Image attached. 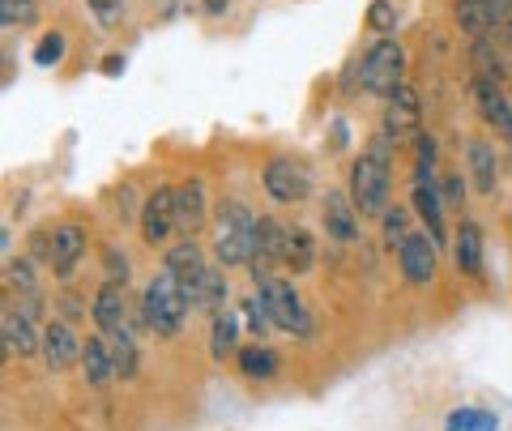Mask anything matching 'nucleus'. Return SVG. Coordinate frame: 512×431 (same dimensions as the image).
<instances>
[{
	"mask_svg": "<svg viewBox=\"0 0 512 431\" xmlns=\"http://www.w3.org/2000/svg\"><path fill=\"white\" fill-rule=\"evenodd\" d=\"M82 299H73V295H64L60 299V316H64V325H73V321H82Z\"/></svg>",
	"mask_w": 512,
	"mask_h": 431,
	"instance_id": "nucleus-40",
	"label": "nucleus"
},
{
	"mask_svg": "<svg viewBox=\"0 0 512 431\" xmlns=\"http://www.w3.org/2000/svg\"><path fill=\"white\" fill-rule=\"evenodd\" d=\"M90 316H94V325H99L103 333H124L128 325V303H124V286L116 282H103L99 291H94V303H90Z\"/></svg>",
	"mask_w": 512,
	"mask_h": 431,
	"instance_id": "nucleus-17",
	"label": "nucleus"
},
{
	"mask_svg": "<svg viewBox=\"0 0 512 431\" xmlns=\"http://www.w3.org/2000/svg\"><path fill=\"white\" fill-rule=\"evenodd\" d=\"M64 47H69V43H64L60 30H52V35H43V39H39V47H35V65H39V69H56L60 60H64Z\"/></svg>",
	"mask_w": 512,
	"mask_h": 431,
	"instance_id": "nucleus-34",
	"label": "nucleus"
},
{
	"mask_svg": "<svg viewBox=\"0 0 512 431\" xmlns=\"http://www.w3.org/2000/svg\"><path fill=\"white\" fill-rule=\"evenodd\" d=\"M389 141H410L419 137V90L414 86H402L384 107V129H380Z\"/></svg>",
	"mask_w": 512,
	"mask_h": 431,
	"instance_id": "nucleus-15",
	"label": "nucleus"
},
{
	"mask_svg": "<svg viewBox=\"0 0 512 431\" xmlns=\"http://www.w3.org/2000/svg\"><path fill=\"white\" fill-rule=\"evenodd\" d=\"M380 235H384V244H389V248H402L406 239L414 235V231H410V210H406V205H389V210H384Z\"/></svg>",
	"mask_w": 512,
	"mask_h": 431,
	"instance_id": "nucleus-29",
	"label": "nucleus"
},
{
	"mask_svg": "<svg viewBox=\"0 0 512 431\" xmlns=\"http://www.w3.org/2000/svg\"><path fill=\"white\" fill-rule=\"evenodd\" d=\"M367 26L380 30V35H393V26H397L393 0H372V9H367Z\"/></svg>",
	"mask_w": 512,
	"mask_h": 431,
	"instance_id": "nucleus-35",
	"label": "nucleus"
},
{
	"mask_svg": "<svg viewBox=\"0 0 512 431\" xmlns=\"http://www.w3.org/2000/svg\"><path fill=\"white\" fill-rule=\"evenodd\" d=\"M466 163H470V175H474V188H478V193L495 197V188H500V163H495V146H491L487 137H470Z\"/></svg>",
	"mask_w": 512,
	"mask_h": 431,
	"instance_id": "nucleus-19",
	"label": "nucleus"
},
{
	"mask_svg": "<svg viewBox=\"0 0 512 431\" xmlns=\"http://www.w3.org/2000/svg\"><path fill=\"white\" fill-rule=\"evenodd\" d=\"M261 184L278 205H299L312 193V175L303 171L295 158H269L265 171H261Z\"/></svg>",
	"mask_w": 512,
	"mask_h": 431,
	"instance_id": "nucleus-6",
	"label": "nucleus"
},
{
	"mask_svg": "<svg viewBox=\"0 0 512 431\" xmlns=\"http://www.w3.org/2000/svg\"><path fill=\"white\" fill-rule=\"evenodd\" d=\"M312 261H316V239H312V231L291 227V231H286V257H282V265L291 269V274H308Z\"/></svg>",
	"mask_w": 512,
	"mask_h": 431,
	"instance_id": "nucleus-23",
	"label": "nucleus"
},
{
	"mask_svg": "<svg viewBox=\"0 0 512 431\" xmlns=\"http://www.w3.org/2000/svg\"><path fill=\"white\" fill-rule=\"evenodd\" d=\"M0 22H5V30L35 26L39 22V5L35 0H0Z\"/></svg>",
	"mask_w": 512,
	"mask_h": 431,
	"instance_id": "nucleus-31",
	"label": "nucleus"
},
{
	"mask_svg": "<svg viewBox=\"0 0 512 431\" xmlns=\"http://www.w3.org/2000/svg\"><path fill=\"white\" fill-rule=\"evenodd\" d=\"M397 265H402V278L410 286H427L436 278V239L427 231H414L402 248H397Z\"/></svg>",
	"mask_w": 512,
	"mask_h": 431,
	"instance_id": "nucleus-12",
	"label": "nucleus"
},
{
	"mask_svg": "<svg viewBox=\"0 0 512 431\" xmlns=\"http://www.w3.org/2000/svg\"><path fill=\"white\" fill-rule=\"evenodd\" d=\"M175 231H180L175 227V188L158 184L154 193L141 201V239H146L150 248H163Z\"/></svg>",
	"mask_w": 512,
	"mask_h": 431,
	"instance_id": "nucleus-8",
	"label": "nucleus"
},
{
	"mask_svg": "<svg viewBox=\"0 0 512 431\" xmlns=\"http://www.w3.org/2000/svg\"><path fill=\"white\" fill-rule=\"evenodd\" d=\"M495 39H504V43L512 47V9H508V22H504V30H500V35H495Z\"/></svg>",
	"mask_w": 512,
	"mask_h": 431,
	"instance_id": "nucleus-43",
	"label": "nucleus"
},
{
	"mask_svg": "<svg viewBox=\"0 0 512 431\" xmlns=\"http://www.w3.org/2000/svg\"><path fill=\"white\" fill-rule=\"evenodd\" d=\"M5 282L18 286V295H39V278H35V261L18 257V261H5Z\"/></svg>",
	"mask_w": 512,
	"mask_h": 431,
	"instance_id": "nucleus-32",
	"label": "nucleus"
},
{
	"mask_svg": "<svg viewBox=\"0 0 512 431\" xmlns=\"http://www.w3.org/2000/svg\"><path fill=\"white\" fill-rule=\"evenodd\" d=\"M205 214H210V205H205V184L201 180H184L175 188V227H180L184 239H192L201 227H205Z\"/></svg>",
	"mask_w": 512,
	"mask_h": 431,
	"instance_id": "nucleus-16",
	"label": "nucleus"
},
{
	"mask_svg": "<svg viewBox=\"0 0 512 431\" xmlns=\"http://www.w3.org/2000/svg\"><path fill=\"white\" fill-rule=\"evenodd\" d=\"M239 316H244V325H248V333H252L256 342H261L265 333L274 329V321H269V308L261 303V295H248L244 303H239Z\"/></svg>",
	"mask_w": 512,
	"mask_h": 431,
	"instance_id": "nucleus-33",
	"label": "nucleus"
},
{
	"mask_svg": "<svg viewBox=\"0 0 512 431\" xmlns=\"http://www.w3.org/2000/svg\"><path fill=\"white\" fill-rule=\"evenodd\" d=\"M444 431H500V414L483 406H457L444 419Z\"/></svg>",
	"mask_w": 512,
	"mask_h": 431,
	"instance_id": "nucleus-25",
	"label": "nucleus"
},
{
	"mask_svg": "<svg viewBox=\"0 0 512 431\" xmlns=\"http://www.w3.org/2000/svg\"><path fill=\"white\" fill-rule=\"evenodd\" d=\"M116 214H120V222H128V218H137V222H141V205H137V184H120V197H116Z\"/></svg>",
	"mask_w": 512,
	"mask_h": 431,
	"instance_id": "nucleus-38",
	"label": "nucleus"
},
{
	"mask_svg": "<svg viewBox=\"0 0 512 431\" xmlns=\"http://www.w3.org/2000/svg\"><path fill=\"white\" fill-rule=\"evenodd\" d=\"M239 372L248 380H274L282 372V359L269 346H244L239 350Z\"/></svg>",
	"mask_w": 512,
	"mask_h": 431,
	"instance_id": "nucleus-24",
	"label": "nucleus"
},
{
	"mask_svg": "<svg viewBox=\"0 0 512 431\" xmlns=\"http://www.w3.org/2000/svg\"><path fill=\"white\" fill-rule=\"evenodd\" d=\"M256 244V214L239 201H222L218 205V222H214V257L218 265H248Z\"/></svg>",
	"mask_w": 512,
	"mask_h": 431,
	"instance_id": "nucleus-3",
	"label": "nucleus"
},
{
	"mask_svg": "<svg viewBox=\"0 0 512 431\" xmlns=\"http://www.w3.org/2000/svg\"><path fill=\"white\" fill-rule=\"evenodd\" d=\"M103 69H107V73H111V77H116V73H120V69H124V60H120V56H107V65H103Z\"/></svg>",
	"mask_w": 512,
	"mask_h": 431,
	"instance_id": "nucleus-42",
	"label": "nucleus"
},
{
	"mask_svg": "<svg viewBox=\"0 0 512 431\" xmlns=\"http://www.w3.org/2000/svg\"><path fill=\"white\" fill-rule=\"evenodd\" d=\"M453 257H457V269L466 278H483V231H478V222H461L457 235H453Z\"/></svg>",
	"mask_w": 512,
	"mask_h": 431,
	"instance_id": "nucleus-22",
	"label": "nucleus"
},
{
	"mask_svg": "<svg viewBox=\"0 0 512 431\" xmlns=\"http://www.w3.org/2000/svg\"><path fill=\"white\" fill-rule=\"evenodd\" d=\"M86 227L82 222H64V227L52 231V274L60 282H69L77 274V265L86 257Z\"/></svg>",
	"mask_w": 512,
	"mask_h": 431,
	"instance_id": "nucleus-13",
	"label": "nucleus"
},
{
	"mask_svg": "<svg viewBox=\"0 0 512 431\" xmlns=\"http://www.w3.org/2000/svg\"><path fill=\"white\" fill-rule=\"evenodd\" d=\"M470 60H474L478 77H487V82H495V86L504 82V56L495 52V39H474V47H470Z\"/></svg>",
	"mask_w": 512,
	"mask_h": 431,
	"instance_id": "nucleus-28",
	"label": "nucleus"
},
{
	"mask_svg": "<svg viewBox=\"0 0 512 431\" xmlns=\"http://www.w3.org/2000/svg\"><path fill=\"white\" fill-rule=\"evenodd\" d=\"M389 188H393V141L376 133L359 154L355 171H350V201H355L359 218H384Z\"/></svg>",
	"mask_w": 512,
	"mask_h": 431,
	"instance_id": "nucleus-1",
	"label": "nucleus"
},
{
	"mask_svg": "<svg viewBox=\"0 0 512 431\" xmlns=\"http://www.w3.org/2000/svg\"><path fill=\"white\" fill-rule=\"evenodd\" d=\"M414 210L427 222V235L436 239V248L448 244L444 239V197L436 188V175H431V180H414Z\"/></svg>",
	"mask_w": 512,
	"mask_h": 431,
	"instance_id": "nucleus-21",
	"label": "nucleus"
},
{
	"mask_svg": "<svg viewBox=\"0 0 512 431\" xmlns=\"http://www.w3.org/2000/svg\"><path fill=\"white\" fill-rule=\"evenodd\" d=\"M222 303H227V274H222L218 265H210V269L201 274V286H197V308L210 312V316H218Z\"/></svg>",
	"mask_w": 512,
	"mask_h": 431,
	"instance_id": "nucleus-26",
	"label": "nucleus"
},
{
	"mask_svg": "<svg viewBox=\"0 0 512 431\" xmlns=\"http://www.w3.org/2000/svg\"><path fill=\"white\" fill-rule=\"evenodd\" d=\"M325 235L333 244H359V210L346 193L325 197Z\"/></svg>",
	"mask_w": 512,
	"mask_h": 431,
	"instance_id": "nucleus-18",
	"label": "nucleus"
},
{
	"mask_svg": "<svg viewBox=\"0 0 512 431\" xmlns=\"http://www.w3.org/2000/svg\"><path fill=\"white\" fill-rule=\"evenodd\" d=\"M474 103H478V116L487 120V129H495V137L512 146V103L504 99V90L487 82V77H474Z\"/></svg>",
	"mask_w": 512,
	"mask_h": 431,
	"instance_id": "nucleus-14",
	"label": "nucleus"
},
{
	"mask_svg": "<svg viewBox=\"0 0 512 431\" xmlns=\"http://www.w3.org/2000/svg\"><path fill=\"white\" fill-rule=\"evenodd\" d=\"M103 269H107V282H116V286L128 282V257H124V252L103 248Z\"/></svg>",
	"mask_w": 512,
	"mask_h": 431,
	"instance_id": "nucleus-37",
	"label": "nucleus"
},
{
	"mask_svg": "<svg viewBox=\"0 0 512 431\" xmlns=\"http://www.w3.org/2000/svg\"><path fill=\"white\" fill-rule=\"evenodd\" d=\"M235 333H239V316L235 312H218L214 316V333H210V350L214 359H227L235 350Z\"/></svg>",
	"mask_w": 512,
	"mask_h": 431,
	"instance_id": "nucleus-30",
	"label": "nucleus"
},
{
	"mask_svg": "<svg viewBox=\"0 0 512 431\" xmlns=\"http://www.w3.org/2000/svg\"><path fill=\"white\" fill-rule=\"evenodd\" d=\"M512 0H453V18L457 26L474 39H495L508 22Z\"/></svg>",
	"mask_w": 512,
	"mask_h": 431,
	"instance_id": "nucleus-7",
	"label": "nucleus"
},
{
	"mask_svg": "<svg viewBox=\"0 0 512 431\" xmlns=\"http://www.w3.org/2000/svg\"><path fill=\"white\" fill-rule=\"evenodd\" d=\"M440 197H444V205H461V201H466V180H461V171L444 175V184H440Z\"/></svg>",
	"mask_w": 512,
	"mask_h": 431,
	"instance_id": "nucleus-39",
	"label": "nucleus"
},
{
	"mask_svg": "<svg viewBox=\"0 0 512 431\" xmlns=\"http://www.w3.org/2000/svg\"><path fill=\"white\" fill-rule=\"evenodd\" d=\"M82 372H86V385L90 389H107L116 380V359H111V342L90 333L86 346H82Z\"/></svg>",
	"mask_w": 512,
	"mask_h": 431,
	"instance_id": "nucleus-20",
	"label": "nucleus"
},
{
	"mask_svg": "<svg viewBox=\"0 0 512 431\" xmlns=\"http://www.w3.org/2000/svg\"><path fill=\"white\" fill-rule=\"evenodd\" d=\"M227 5H231V0H201V9L214 13V18H218V13H227Z\"/></svg>",
	"mask_w": 512,
	"mask_h": 431,
	"instance_id": "nucleus-41",
	"label": "nucleus"
},
{
	"mask_svg": "<svg viewBox=\"0 0 512 431\" xmlns=\"http://www.w3.org/2000/svg\"><path fill=\"white\" fill-rule=\"evenodd\" d=\"M107 342H111V359H116V380H137V372H141V350H137L133 338H128V329L116 333V338H107Z\"/></svg>",
	"mask_w": 512,
	"mask_h": 431,
	"instance_id": "nucleus-27",
	"label": "nucleus"
},
{
	"mask_svg": "<svg viewBox=\"0 0 512 431\" xmlns=\"http://www.w3.org/2000/svg\"><path fill=\"white\" fill-rule=\"evenodd\" d=\"M359 86L380 94V99H393L397 90L406 86V52L397 39H380L367 47V56L359 60Z\"/></svg>",
	"mask_w": 512,
	"mask_h": 431,
	"instance_id": "nucleus-4",
	"label": "nucleus"
},
{
	"mask_svg": "<svg viewBox=\"0 0 512 431\" xmlns=\"http://www.w3.org/2000/svg\"><path fill=\"white\" fill-rule=\"evenodd\" d=\"M188 312H192V303L184 299V286L175 282L167 269L154 274L146 295H141V321H146V329H154L158 338H175V333L184 329Z\"/></svg>",
	"mask_w": 512,
	"mask_h": 431,
	"instance_id": "nucleus-2",
	"label": "nucleus"
},
{
	"mask_svg": "<svg viewBox=\"0 0 512 431\" xmlns=\"http://www.w3.org/2000/svg\"><path fill=\"white\" fill-rule=\"evenodd\" d=\"M256 295H261V303L269 308V321H274V329H286L291 338H312V312L308 303L299 299V291L291 286V278H269L256 286Z\"/></svg>",
	"mask_w": 512,
	"mask_h": 431,
	"instance_id": "nucleus-5",
	"label": "nucleus"
},
{
	"mask_svg": "<svg viewBox=\"0 0 512 431\" xmlns=\"http://www.w3.org/2000/svg\"><path fill=\"white\" fill-rule=\"evenodd\" d=\"M0 342H5V355L13 359H26V355H35L39 350V342H43V329H39V321L35 316H26L18 303H5V312H0Z\"/></svg>",
	"mask_w": 512,
	"mask_h": 431,
	"instance_id": "nucleus-9",
	"label": "nucleus"
},
{
	"mask_svg": "<svg viewBox=\"0 0 512 431\" xmlns=\"http://www.w3.org/2000/svg\"><path fill=\"white\" fill-rule=\"evenodd\" d=\"M86 9L99 18V26H120V18H124V0H86Z\"/></svg>",
	"mask_w": 512,
	"mask_h": 431,
	"instance_id": "nucleus-36",
	"label": "nucleus"
},
{
	"mask_svg": "<svg viewBox=\"0 0 512 431\" xmlns=\"http://www.w3.org/2000/svg\"><path fill=\"white\" fill-rule=\"evenodd\" d=\"M163 269L184 286V299L192 303V308H197V286H201V274L210 269V265H205V252H201L197 239H180L175 248H167Z\"/></svg>",
	"mask_w": 512,
	"mask_h": 431,
	"instance_id": "nucleus-10",
	"label": "nucleus"
},
{
	"mask_svg": "<svg viewBox=\"0 0 512 431\" xmlns=\"http://www.w3.org/2000/svg\"><path fill=\"white\" fill-rule=\"evenodd\" d=\"M82 338L73 333V325L64 321H47L43 325V342H39V355L47 363V372H69L73 363H82Z\"/></svg>",
	"mask_w": 512,
	"mask_h": 431,
	"instance_id": "nucleus-11",
	"label": "nucleus"
}]
</instances>
